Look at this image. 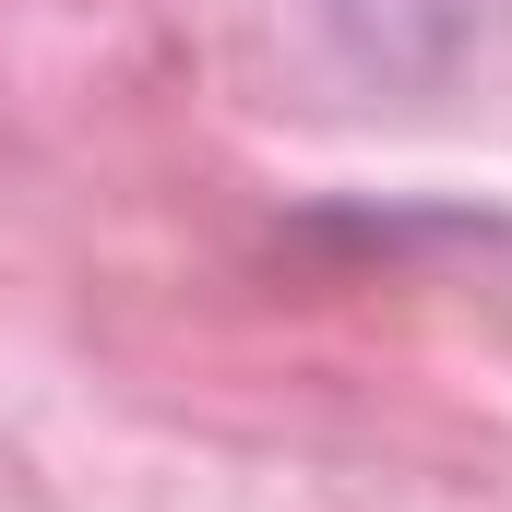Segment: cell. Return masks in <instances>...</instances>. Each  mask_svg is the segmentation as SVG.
Masks as SVG:
<instances>
[{
  "mask_svg": "<svg viewBox=\"0 0 512 512\" xmlns=\"http://www.w3.org/2000/svg\"><path fill=\"white\" fill-rule=\"evenodd\" d=\"M489 12H501V0H310L334 72H358V84H382V96L453 84V72L489 48Z\"/></svg>",
  "mask_w": 512,
  "mask_h": 512,
  "instance_id": "obj_1",
  "label": "cell"
}]
</instances>
